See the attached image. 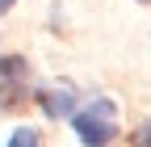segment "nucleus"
Instances as JSON below:
<instances>
[{"instance_id":"nucleus-2","label":"nucleus","mask_w":151,"mask_h":147,"mask_svg":"<svg viewBox=\"0 0 151 147\" xmlns=\"http://www.w3.org/2000/svg\"><path fill=\"white\" fill-rule=\"evenodd\" d=\"M38 105H42L50 118H67L71 109H76V97H71V93H42V97H38Z\"/></svg>"},{"instance_id":"nucleus-6","label":"nucleus","mask_w":151,"mask_h":147,"mask_svg":"<svg viewBox=\"0 0 151 147\" xmlns=\"http://www.w3.org/2000/svg\"><path fill=\"white\" fill-rule=\"evenodd\" d=\"M4 105H9V97H0V109H4Z\"/></svg>"},{"instance_id":"nucleus-5","label":"nucleus","mask_w":151,"mask_h":147,"mask_svg":"<svg viewBox=\"0 0 151 147\" xmlns=\"http://www.w3.org/2000/svg\"><path fill=\"white\" fill-rule=\"evenodd\" d=\"M13 4H17V0H0V13H9V9H13Z\"/></svg>"},{"instance_id":"nucleus-3","label":"nucleus","mask_w":151,"mask_h":147,"mask_svg":"<svg viewBox=\"0 0 151 147\" xmlns=\"http://www.w3.org/2000/svg\"><path fill=\"white\" fill-rule=\"evenodd\" d=\"M25 71V59H17V55H9V59H0V76H9V80H17Z\"/></svg>"},{"instance_id":"nucleus-4","label":"nucleus","mask_w":151,"mask_h":147,"mask_svg":"<svg viewBox=\"0 0 151 147\" xmlns=\"http://www.w3.org/2000/svg\"><path fill=\"white\" fill-rule=\"evenodd\" d=\"M9 143H13V147H25V143L34 147V143H38V130H29V126H21V130H13V139H9Z\"/></svg>"},{"instance_id":"nucleus-1","label":"nucleus","mask_w":151,"mask_h":147,"mask_svg":"<svg viewBox=\"0 0 151 147\" xmlns=\"http://www.w3.org/2000/svg\"><path fill=\"white\" fill-rule=\"evenodd\" d=\"M71 130L80 135V143H113V135H118V126H113V101H97L88 114H76Z\"/></svg>"}]
</instances>
